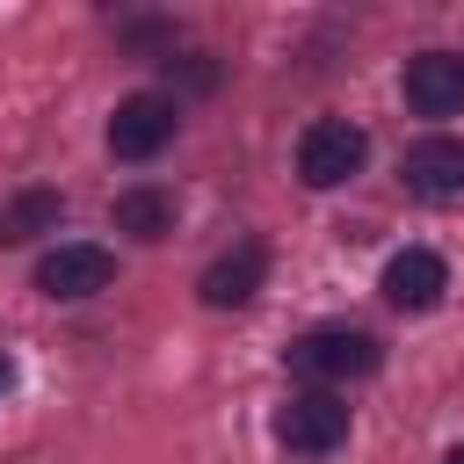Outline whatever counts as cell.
<instances>
[{
    "label": "cell",
    "instance_id": "7a4b0ae2",
    "mask_svg": "<svg viewBox=\"0 0 464 464\" xmlns=\"http://www.w3.org/2000/svg\"><path fill=\"white\" fill-rule=\"evenodd\" d=\"M362 160H370V138H362L348 116H319V123H304V138H297V181H304V188H341Z\"/></svg>",
    "mask_w": 464,
    "mask_h": 464
},
{
    "label": "cell",
    "instance_id": "6da1fadb",
    "mask_svg": "<svg viewBox=\"0 0 464 464\" xmlns=\"http://www.w3.org/2000/svg\"><path fill=\"white\" fill-rule=\"evenodd\" d=\"M283 362H290L304 384H355V377H370V370L384 362V348H377L362 326H312V334H297V341L283 348Z\"/></svg>",
    "mask_w": 464,
    "mask_h": 464
},
{
    "label": "cell",
    "instance_id": "9c48e42d",
    "mask_svg": "<svg viewBox=\"0 0 464 464\" xmlns=\"http://www.w3.org/2000/svg\"><path fill=\"white\" fill-rule=\"evenodd\" d=\"M406 109H413V116H457V109H464V58H457V51H420V58H406Z\"/></svg>",
    "mask_w": 464,
    "mask_h": 464
},
{
    "label": "cell",
    "instance_id": "52a82bcc",
    "mask_svg": "<svg viewBox=\"0 0 464 464\" xmlns=\"http://www.w3.org/2000/svg\"><path fill=\"white\" fill-rule=\"evenodd\" d=\"M384 304H399V312H435L442 304V290H450V261L435 254V246H399L392 261H384Z\"/></svg>",
    "mask_w": 464,
    "mask_h": 464
},
{
    "label": "cell",
    "instance_id": "7c38bea8",
    "mask_svg": "<svg viewBox=\"0 0 464 464\" xmlns=\"http://www.w3.org/2000/svg\"><path fill=\"white\" fill-rule=\"evenodd\" d=\"M7 384H14V362H7V355H0V392H7Z\"/></svg>",
    "mask_w": 464,
    "mask_h": 464
},
{
    "label": "cell",
    "instance_id": "3957f363",
    "mask_svg": "<svg viewBox=\"0 0 464 464\" xmlns=\"http://www.w3.org/2000/svg\"><path fill=\"white\" fill-rule=\"evenodd\" d=\"M276 442L290 457H326V450L348 442V406L334 392H290L276 406Z\"/></svg>",
    "mask_w": 464,
    "mask_h": 464
},
{
    "label": "cell",
    "instance_id": "30bf717a",
    "mask_svg": "<svg viewBox=\"0 0 464 464\" xmlns=\"http://www.w3.org/2000/svg\"><path fill=\"white\" fill-rule=\"evenodd\" d=\"M109 218H116V232H130V239H145V246H152V239H167V232H174V188L138 181V188H123V196H116V210H109Z\"/></svg>",
    "mask_w": 464,
    "mask_h": 464
},
{
    "label": "cell",
    "instance_id": "ba28073f",
    "mask_svg": "<svg viewBox=\"0 0 464 464\" xmlns=\"http://www.w3.org/2000/svg\"><path fill=\"white\" fill-rule=\"evenodd\" d=\"M399 174H406V188H413V196H428V203H450V196H464V138L435 130V138L406 145Z\"/></svg>",
    "mask_w": 464,
    "mask_h": 464
},
{
    "label": "cell",
    "instance_id": "4fadbf2b",
    "mask_svg": "<svg viewBox=\"0 0 464 464\" xmlns=\"http://www.w3.org/2000/svg\"><path fill=\"white\" fill-rule=\"evenodd\" d=\"M442 464H464V442H457V450H450V457H442Z\"/></svg>",
    "mask_w": 464,
    "mask_h": 464
},
{
    "label": "cell",
    "instance_id": "277c9868",
    "mask_svg": "<svg viewBox=\"0 0 464 464\" xmlns=\"http://www.w3.org/2000/svg\"><path fill=\"white\" fill-rule=\"evenodd\" d=\"M174 123H181V102L174 94H123L116 102V116H109V152L116 160H152V152H167V138H174Z\"/></svg>",
    "mask_w": 464,
    "mask_h": 464
},
{
    "label": "cell",
    "instance_id": "8fae6325",
    "mask_svg": "<svg viewBox=\"0 0 464 464\" xmlns=\"http://www.w3.org/2000/svg\"><path fill=\"white\" fill-rule=\"evenodd\" d=\"M58 188H22L14 203H0V239H36V232H51L58 225Z\"/></svg>",
    "mask_w": 464,
    "mask_h": 464
},
{
    "label": "cell",
    "instance_id": "8992f818",
    "mask_svg": "<svg viewBox=\"0 0 464 464\" xmlns=\"http://www.w3.org/2000/svg\"><path fill=\"white\" fill-rule=\"evenodd\" d=\"M261 283H268V246H261V239H239L232 254H218V261L196 276V297H203L210 312H239V304H254Z\"/></svg>",
    "mask_w": 464,
    "mask_h": 464
},
{
    "label": "cell",
    "instance_id": "5b68a950",
    "mask_svg": "<svg viewBox=\"0 0 464 464\" xmlns=\"http://www.w3.org/2000/svg\"><path fill=\"white\" fill-rule=\"evenodd\" d=\"M109 283H116V254L94 246V239H58V246L36 261V290L58 297V304L94 297V290H109Z\"/></svg>",
    "mask_w": 464,
    "mask_h": 464
}]
</instances>
